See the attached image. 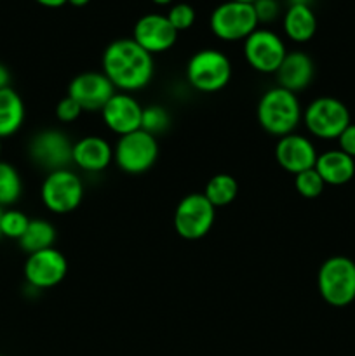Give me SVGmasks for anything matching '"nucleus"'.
Wrapping results in <instances>:
<instances>
[{
  "label": "nucleus",
  "mask_w": 355,
  "mask_h": 356,
  "mask_svg": "<svg viewBox=\"0 0 355 356\" xmlns=\"http://www.w3.org/2000/svg\"><path fill=\"white\" fill-rule=\"evenodd\" d=\"M101 72L117 92H138L150 86L155 73L153 56L131 38H117L106 45L101 58Z\"/></svg>",
  "instance_id": "obj_1"
},
{
  "label": "nucleus",
  "mask_w": 355,
  "mask_h": 356,
  "mask_svg": "<svg viewBox=\"0 0 355 356\" xmlns=\"http://www.w3.org/2000/svg\"><path fill=\"white\" fill-rule=\"evenodd\" d=\"M258 124L267 134L284 138L292 134L303 120V108L294 92L282 87H271L258 101Z\"/></svg>",
  "instance_id": "obj_2"
},
{
  "label": "nucleus",
  "mask_w": 355,
  "mask_h": 356,
  "mask_svg": "<svg viewBox=\"0 0 355 356\" xmlns=\"http://www.w3.org/2000/svg\"><path fill=\"white\" fill-rule=\"evenodd\" d=\"M320 298L333 308H347L355 301V261L333 256L324 261L317 273Z\"/></svg>",
  "instance_id": "obj_3"
},
{
  "label": "nucleus",
  "mask_w": 355,
  "mask_h": 356,
  "mask_svg": "<svg viewBox=\"0 0 355 356\" xmlns=\"http://www.w3.org/2000/svg\"><path fill=\"white\" fill-rule=\"evenodd\" d=\"M232 63L218 49H200L187 63V82L197 92L214 94L232 80Z\"/></svg>",
  "instance_id": "obj_4"
},
{
  "label": "nucleus",
  "mask_w": 355,
  "mask_h": 356,
  "mask_svg": "<svg viewBox=\"0 0 355 356\" xmlns=\"http://www.w3.org/2000/svg\"><path fill=\"white\" fill-rule=\"evenodd\" d=\"M303 124L317 139L333 141L352 124L350 110L333 96H320L303 110Z\"/></svg>",
  "instance_id": "obj_5"
},
{
  "label": "nucleus",
  "mask_w": 355,
  "mask_h": 356,
  "mask_svg": "<svg viewBox=\"0 0 355 356\" xmlns=\"http://www.w3.org/2000/svg\"><path fill=\"white\" fill-rule=\"evenodd\" d=\"M212 35L223 42L246 40L254 30L260 28L253 3H240L226 0L219 3L209 17Z\"/></svg>",
  "instance_id": "obj_6"
},
{
  "label": "nucleus",
  "mask_w": 355,
  "mask_h": 356,
  "mask_svg": "<svg viewBox=\"0 0 355 356\" xmlns=\"http://www.w3.org/2000/svg\"><path fill=\"white\" fill-rule=\"evenodd\" d=\"M44 207L52 214H70L84 200V183L72 169L52 170L45 176L40 188Z\"/></svg>",
  "instance_id": "obj_7"
},
{
  "label": "nucleus",
  "mask_w": 355,
  "mask_h": 356,
  "mask_svg": "<svg viewBox=\"0 0 355 356\" xmlns=\"http://www.w3.org/2000/svg\"><path fill=\"white\" fill-rule=\"evenodd\" d=\"M159 159V143L155 136L143 129L120 136L113 146L115 165L125 174H143L152 169Z\"/></svg>",
  "instance_id": "obj_8"
},
{
  "label": "nucleus",
  "mask_w": 355,
  "mask_h": 356,
  "mask_svg": "<svg viewBox=\"0 0 355 356\" xmlns=\"http://www.w3.org/2000/svg\"><path fill=\"white\" fill-rule=\"evenodd\" d=\"M214 219L216 209L204 193H188L176 205L173 225L181 238L195 242L211 232Z\"/></svg>",
  "instance_id": "obj_9"
},
{
  "label": "nucleus",
  "mask_w": 355,
  "mask_h": 356,
  "mask_svg": "<svg viewBox=\"0 0 355 356\" xmlns=\"http://www.w3.org/2000/svg\"><path fill=\"white\" fill-rule=\"evenodd\" d=\"M73 143L58 129H44L30 139L28 156L45 172L68 169L73 163Z\"/></svg>",
  "instance_id": "obj_10"
},
{
  "label": "nucleus",
  "mask_w": 355,
  "mask_h": 356,
  "mask_svg": "<svg viewBox=\"0 0 355 356\" xmlns=\"http://www.w3.org/2000/svg\"><path fill=\"white\" fill-rule=\"evenodd\" d=\"M285 54L287 49L282 37L268 28H258L244 40V58L247 65L263 75L277 73Z\"/></svg>",
  "instance_id": "obj_11"
},
{
  "label": "nucleus",
  "mask_w": 355,
  "mask_h": 356,
  "mask_svg": "<svg viewBox=\"0 0 355 356\" xmlns=\"http://www.w3.org/2000/svg\"><path fill=\"white\" fill-rule=\"evenodd\" d=\"M23 273L28 287L35 289L37 292L47 291L65 280L68 273V261L65 254L51 247V249L30 254L24 263Z\"/></svg>",
  "instance_id": "obj_12"
},
{
  "label": "nucleus",
  "mask_w": 355,
  "mask_h": 356,
  "mask_svg": "<svg viewBox=\"0 0 355 356\" xmlns=\"http://www.w3.org/2000/svg\"><path fill=\"white\" fill-rule=\"evenodd\" d=\"M117 92L113 83L103 72H84L73 76L68 86V96L79 103L82 111H101Z\"/></svg>",
  "instance_id": "obj_13"
},
{
  "label": "nucleus",
  "mask_w": 355,
  "mask_h": 356,
  "mask_svg": "<svg viewBox=\"0 0 355 356\" xmlns=\"http://www.w3.org/2000/svg\"><path fill=\"white\" fill-rule=\"evenodd\" d=\"M132 40L153 56L173 49L178 40V31L169 23L166 14L148 13L136 21L132 28Z\"/></svg>",
  "instance_id": "obj_14"
},
{
  "label": "nucleus",
  "mask_w": 355,
  "mask_h": 356,
  "mask_svg": "<svg viewBox=\"0 0 355 356\" xmlns=\"http://www.w3.org/2000/svg\"><path fill=\"white\" fill-rule=\"evenodd\" d=\"M100 113L108 131L117 134L118 138L141 129L143 106L134 96L127 92H115Z\"/></svg>",
  "instance_id": "obj_15"
},
{
  "label": "nucleus",
  "mask_w": 355,
  "mask_h": 356,
  "mask_svg": "<svg viewBox=\"0 0 355 356\" xmlns=\"http://www.w3.org/2000/svg\"><path fill=\"white\" fill-rule=\"evenodd\" d=\"M317 156L319 153H317L315 145L306 136L296 134V132L278 138L277 145H275V160L281 169L292 176L313 169Z\"/></svg>",
  "instance_id": "obj_16"
},
{
  "label": "nucleus",
  "mask_w": 355,
  "mask_h": 356,
  "mask_svg": "<svg viewBox=\"0 0 355 356\" xmlns=\"http://www.w3.org/2000/svg\"><path fill=\"white\" fill-rule=\"evenodd\" d=\"M72 159L84 172H103L113 162V146L101 136H86L73 143Z\"/></svg>",
  "instance_id": "obj_17"
},
{
  "label": "nucleus",
  "mask_w": 355,
  "mask_h": 356,
  "mask_svg": "<svg viewBox=\"0 0 355 356\" xmlns=\"http://www.w3.org/2000/svg\"><path fill=\"white\" fill-rule=\"evenodd\" d=\"M278 87L298 94L305 90L315 76V65L313 59L303 51H291L285 54L284 61L277 70Z\"/></svg>",
  "instance_id": "obj_18"
},
{
  "label": "nucleus",
  "mask_w": 355,
  "mask_h": 356,
  "mask_svg": "<svg viewBox=\"0 0 355 356\" xmlns=\"http://www.w3.org/2000/svg\"><path fill=\"white\" fill-rule=\"evenodd\" d=\"M315 170L326 186H343L355 176V159L341 149H327L317 156Z\"/></svg>",
  "instance_id": "obj_19"
},
{
  "label": "nucleus",
  "mask_w": 355,
  "mask_h": 356,
  "mask_svg": "<svg viewBox=\"0 0 355 356\" xmlns=\"http://www.w3.org/2000/svg\"><path fill=\"white\" fill-rule=\"evenodd\" d=\"M282 30L289 40L306 44L317 33V16L308 6H289L282 16Z\"/></svg>",
  "instance_id": "obj_20"
},
{
  "label": "nucleus",
  "mask_w": 355,
  "mask_h": 356,
  "mask_svg": "<svg viewBox=\"0 0 355 356\" xmlns=\"http://www.w3.org/2000/svg\"><path fill=\"white\" fill-rule=\"evenodd\" d=\"M26 118L23 97L13 89L0 90V139H7L17 134Z\"/></svg>",
  "instance_id": "obj_21"
},
{
  "label": "nucleus",
  "mask_w": 355,
  "mask_h": 356,
  "mask_svg": "<svg viewBox=\"0 0 355 356\" xmlns=\"http://www.w3.org/2000/svg\"><path fill=\"white\" fill-rule=\"evenodd\" d=\"M56 242V228L47 219H30L26 232L23 233L17 243L21 249L30 254L40 252V250L51 249Z\"/></svg>",
  "instance_id": "obj_22"
},
{
  "label": "nucleus",
  "mask_w": 355,
  "mask_h": 356,
  "mask_svg": "<svg viewBox=\"0 0 355 356\" xmlns=\"http://www.w3.org/2000/svg\"><path fill=\"white\" fill-rule=\"evenodd\" d=\"M202 193H204V197L211 202L214 209L226 207V205L232 204L237 198V195H239V183H237L235 177L230 176V174L219 172L207 181V184H205Z\"/></svg>",
  "instance_id": "obj_23"
},
{
  "label": "nucleus",
  "mask_w": 355,
  "mask_h": 356,
  "mask_svg": "<svg viewBox=\"0 0 355 356\" xmlns=\"http://www.w3.org/2000/svg\"><path fill=\"white\" fill-rule=\"evenodd\" d=\"M23 195V181L16 167L0 160V207L17 204Z\"/></svg>",
  "instance_id": "obj_24"
},
{
  "label": "nucleus",
  "mask_w": 355,
  "mask_h": 356,
  "mask_svg": "<svg viewBox=\"0 0 355 356\" xmlns=\"http://www.w3.org/2000/svg\"><path fill=\"white\" fill-rule=\"evenodd\" d=\"M171 127V115L160 104H152V106L143 108L141 129L152 136L164 134Z\"/></svg>",
  "instance_id": "obj_25"
},
{
  "label": "nucleus",
  "mask_w": 355,
  "mask_h": 356,
  "mask_svg": "<svg viewBox=\"0 0 355 356\" xmlns=\"http://www.w3.org/2000/svg\"><path fill=\"white\" fill-rule=\"evenodd\" d=\"M28 222H30V218L24 212L17 211V209H6L2 216L0 232H2V236H6V238L19 240L23 233L26 232Z\"/></svg>",
  "instance_id": "obj_26"
},
{
  "label": "nucleus",
  "mask_w": 355,
  "mask_h": 356,
  "mask_svg": "<svg viewBox=\"0 0 355 356\" xmlns=\"http://www.w3.org/2000/svg\"><path fill=\"white\" fill-rule=\"evenodd\" d=\"M294 188L303 198H317L324 193L326 183H324L322 177L319 176V172L313 167V169L305 170V172L296 174Z\"/></svg>",
  "instance_id": "obj_27"
},
{
  "label": "nucleus",
  "mask_w": 355,
  "mask_h": 356,
  "mask_svg": "<svg viewBox=\"0 0 355 356\" xmlns=\"http://www.w3.org/2000/svg\"><path fill=\"white\" fill-rule=\"evenodd\" d=\"M166 16L167 19H169V23L173 24L174 30L180 33V31L190 30V28L194 26L197 14H195V9L190 3L174 2L173 6L169 7V13H167Z\"/></svg>",
  "instance_id": "obj_28"
},
{
  "label": "nucleus",
  "mask_w": 355,
  "mask_h": 356,
  "mask_svg": "<svg viewBox=\"0 0 355 356\" xmlns=\"http://www.w3.org/2000/svg\"><path fill=\"white\" fill-rule=\"evenodd\" d=\"M82 113V108L68 94L63 99H59V103L56 104V118L59 122H63V124H73L75 120H79V117Z\"/></svg>",
  "instance_id": "obj_29"
},
{
  "label": "nucleus",
  "mask_w": 355,
  "mask_h": 356,
  "mask_svg": "<svg viewBox=\"0 0 355 356\" xmlns=\"http://www.w3.org/2000/svg\"><path fill=\"white\" fill-rule=\"evenodd\" d=\"M253 9L256 13L258 23L260 24L274 23L281 16V3H278V0H256L253 3Z\"/></svg>",
  "instance_id": "obj_30"
},
{
  "label": "nucleus",
  "mask_w": 355,
  "mask_h": 356,
  "mask_svg": "<svg viewBox=\"0 0 355 356\" xmlns=\"http://www.w3.org/2000/svg\"><path fill=\"white\" fill-rule=\"evenodd\" d=\"M338 145L343 153H347L348 156L355 159V124H350L343 132L340 134V138L336 139Z\"/></svg>",
  "instance_id": "obj_31"
},
{
  "label": "nucleus",
  "mask_w": 355,
  "mask_h": 356,
  "mask_svg": "<svg viewBox=\"0 0 355 356\" xmlns=\"http://www.w3.org/2000/svg\"><path fill=\"white\" fill-rule=\"evenodd\" d=\"M10 87V72L6 65L0 63V90Z\"/></svg>",
  "instance_id": "obj_32"
},
{
  "label": "nucleus",
  "mask_w": 355,
  "mask_h": 356,
  "mask_svg": "<svg viewBox=\"0 0 355 356\" xmlns=\"http://www.w3.org/2000/svg\"><path fill=\"white\" fill-rule=\"evenodd\" d=\"M35 2L42 7H47V9H59V7L68 3V0H35Z\"/></svg>",
  "instance_id": "obj_33"
},
{
  "label": "nucleus",
  "mask_w": 355,
  "mask_h": 356,
  "mask_svg": "<svg viewBox=\"0 0 355 356\" xmlns=\"http://www.w3.org/2000/svg\"><path fill=\"white\" fill-rule=\"evenodd\" d=\"M315 0H287L289 6H308L312 7Z\"/></svg>",
  "instance_id": "obj_34"
},
{
  "label": "nucleus",
  "mask_w": 355,
  "mask_h": 356,
  "mask_svg": "<svg viewBox=\"0 0 355 356\" xmlns=\"http://www.w3.org/2000/svg\"><path fill=\"white\" fill-rule=\"evenodd\" d=\"M90 0H68V3L72 7H86Z\"/></svg>",
  "instance_id": "obj_35"
},
{
  "label": "nucleus",
  "mask_w": 355,
  "mask_h": 356,
  "mask_svg": "<svg viewBox=\"0 0 355 356\" xmlns=\"http://www.w3.org/2000/svg\"><path fill=\"white\" fill-rule=\"evenodd\" d=\"M155 6H160V7H166V6H173L174 0H152Z\"/></svg>",
  "instance_id": "obj_36"
},
{
  "label": "nucleus",
  "mask_w": 355,
  "mask_h": 356,
  "mask_svg": "<svg viewBox=\"0 0 355 356\" xmlns=\"http://www.w3.org/2000/svg\"><path fill=\"white\" fill-rule=\"evenodd\" d=\"M232 2H240V3H254L256 0H232Z\"/></svg>",
  "instance_id": "obj_37"
},
{
  "label": "nucleus",
  "mask_w": 355,
  "mask_h": 356,
  "mask_svg": "<svg viewBox=\"0 0 355 356\" xmlns=\"http://www.w3.org/2000/svg\"><path fill=\"white\" fill-rule=\"evenodd\" d=\"M3 211H6V209L0 207V225H2V216H3ZM0 238H2V232H0Z\"/></svg>",
  "instance_id": "obj_38"
},
{
  "label": "nucleus",
  "mask_w": 355,
  "mask_h": 356,
  "mask_svg": "<svg viewBox=\"0 0 355 356\" xmlns=\"http://www.w3.org/2000/svg\"><path fill=\"white\" fill-rule=\"evenodd\" d=\"M0 155H2V139H0Z\"/></svg>",
  "instance_id": "obj_39"
},
{
  "label": "nucleus",
  "mask_w": 355,
  "mask_h": 356,
  "mask_svg": "<svg viewBox=\"0 0 355 356\" xmlns=\"http://www.w3.org/2000/svg\"><path fill=\"white\" fill-rule=\"evenodd\" d=\"M0 356H2V355H0Z\"/></svg>",
  "instance_id": "obj_40"
}]
</instances>
